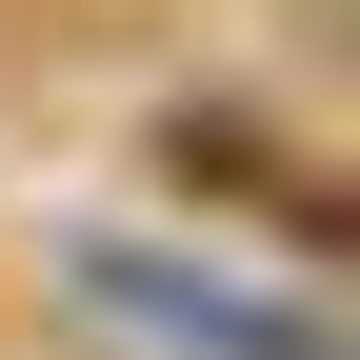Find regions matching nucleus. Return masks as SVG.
Instances as JSON below:
<instances>
[{"mask_svg": "<svg viewBox=\"0 0 360 360\" xmlns=\"http://www.w3.org/2000/svg\"><path fill=\"white\" fill-rule=\"evenodd\" d=\"M160 180H180V200H220V220H260L281 260H340V180L300 160L260 101H180V120H160Z\"/></svg>", "mask_w": 360, "mask_h": 360, "instance_id": "obj_1", "label": "nucleus"}]
</instances>
